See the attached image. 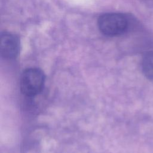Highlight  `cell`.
I'll return each instance as SVG.
<instances>
[{"mask_svg":"<svg viewBox=\"0 0 153 153\" xmlns=\"http://www.w3.org/2000/svg\"><path fill=\"white\" fill-rule=\"evenodd\" d=\"M45 80V75L41 69L35 68L26 69L20 77V90L26 96H35L42 90Z\"/></svg>","mask_w":153,"mask_h":153,"instance_id":"cell-1","label":"cell"},{"mask_svg":"<svg viewBox=\"0 0 153 153\" xmlns=\"http://www.w3.org/2000/svg\"><path fill=\"white\" fill-rule=\"evenodd\" d=\"M100 30L108 36H116L124 33L128 27L127 19L118 13H106L98 20Z\"/></svg>","mask_w":153,"mask_h":153,"instance_id":"cell-2","label":"cell"},{"mask_svg":"<svg viewBox=\"0 0 153 153\" xmlns=\"http://www.w3.org/2000/svg\"><path fill=\"white\" fill-rule=\"evenodd\" d=\"M19 41L12 33L4 32L1 34L0 54L5 59L16 58L19 52Z\"/></svg>","mask_w":153,"mask_h":153,"instance_id":"cell-3","label":"cell"},{"mask_svg":"<svg viewBox=\"0 0 153 153\" xmlns=\"http://www.w3.org/2000/svg\"><path fill=\"white\" fill-rule=\"evenodd\" d=\"M141 66L145 77L153 82V51L148 52L143 56Z\"/></svg>","mask_w":153,"mask_h":153,"instance_id":"cell-4","label":"cell"}]
</instances>
